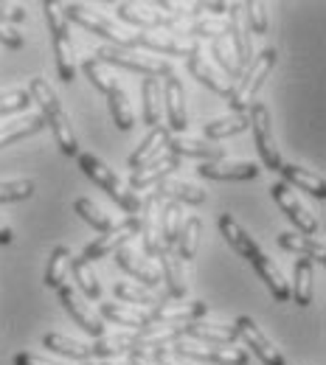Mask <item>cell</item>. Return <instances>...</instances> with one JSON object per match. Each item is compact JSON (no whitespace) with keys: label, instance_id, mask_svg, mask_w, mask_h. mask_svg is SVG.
<instances>
[{"label":"cell","instance_id":"obj_1","mask_svg":"<svg viewBox=\"0 0 326 365\" xmlns=\"http://www.w3.org/2000/svg\"><path fill=\"white\" fill-rule=\"evenodd\" d=\"M29 96H31V101L40 104V110H43L40 115L46 118V124L51 127L54 140H56V146L62 149V155L76 158V155H79V143H76L71 118H68V113H65V107H62L56 91L48 85L46 79H31V82H29Z\"/></svg>","mask_w":326,"mask_h":365},{"label":"cell","instance_id":"obj_2","mask_svg":"<svg viewBox=\"0 0 326 365\" xmlns=\"http://www.w3.org/2000/svg\"><path fill=\"white\" fill-rule=\"evenodd\" d=\"M276 59H279L276 48H265L259 56H253V59H250L248 71L233 82L231 93L225 96L231 110H236V113H248V110H250L253 96L259 93V88L265 85V79L270 76V71L276 68Z\"/></svg>","mask_w":326,"mask_h":365},{"label":"cell","instance_id":"obj_3","mask_svg":"<svg viewBox=\"0 0 326 365\" xmlns=\"http://www.w3.org/2000/svg\"><path fill=\"white\" fill-rule=\"evenodd\" d=\"M96 59L104 65H118V68H127V71H138L143 73V79L146 76H152V79H158V76H172L175 71H172V62H166V59H161V56H149V53H143V51H136V48H113V46H101L96 51Z\"/></svg>","mask_w":326,"mask_h":365},{"label":"cell","instance_id":"obj_4","mask_svg":"<svg viewBox=\"0 0 326 365\" xmlns=\"http://www.w3.org/2000/svg\"><path fill=\"white\" fill-rule=\"evenodd\" d=\"M62 14H65V20H73V23H79L82 29H88V31H93L98 37L110 40L113 48H136V34L118 29L113 20H107L104 14H98V11L82 6V3H68V6H62Z\"/></svg>","mask_w":326,"mask_h":365},{"label":"cell","instance_id":"obj_5","mask_svg":"<svg viewBox=\"0 0 326 365\" xmlns=\"http://www.w3.org/2000/svg\"><path fill=\"white\" fill-rule=\"evenodd\" d=\"M43 11H46V23L51 29V40H54V56H56V71H59V79L62 82H73L76 79V65H73V48H71V37H68V20L62 14V6L59 3H43Z\"/></svg>","mask_w":326,"mask_h":365},{"label":"cell","instance_id":"obj_6","mask_svg":"<svg viewBox=\"0 0 326 365\" xmlns=\"http://www.w3.org/2000/svg\"><path fill=\"white\" fill-rule=\"evenodd\" d=\"M248 118H250V130H253V140H256V149H259V158L268 169L279 172L281 166V155L279 146L273 140V118H270V110L262 104V101H253L250 110H248Z\"/></svg>","mask_w":326,"mask_h":365},{"label":"cell","instance_id":"obj_7","mask_svg":"<svg viewBox=\"0 0 326 365\" xmlns=\"http://www.w3.org/2000/svg\"><path fill=\"white\" fill-rule=\"evenodd\" d=\"M175 357H191V360H205L217 365H248V351L245 349H231V346H200L191 340H172L166 346Z\"/></svg>","mask_w":326,"mask_h":365},{"label":"cell","instance_id":"obj_8","mask_svg":"<svg viewBox=\"0 0 326 365\" xmlns=\"http://www.w3.org/2000/svg\"><path fill=\"white\" fill-rule=\"evenodd\" d=\"M270 194H273V200L279 202V208L287 214V220L295 225L298 233H304V236H315L318 233V220L310 214V208L295 197V191L287 182H273Z\"/></svg>","mask_w":326,"mask_h":365},{"label":"cell","instance_id":"obj_9","mask_svg":"<svg viewBox=\"0 0 326 365\" xmlns=\"http://www.w3.org/2000/svg\"><path fill=\"white\" fill-rule=\"evenodd\" d=\"M138 217H127L124 222H118L113 230H107L104 236H98L93 239L88 247H85V253H82V259L85 262H96V259H104V256H110V253H116L118 247H124L133 236H138Z\"/></svg>","mask_w":326,"mask_h":365},{"label":"cell","instance_id":"obj_10","mask_svg":"<svg viewBox=\"0 0 326 365\" xmlns=\"http://www.w3.org/2000/svg\"><path fill=\"white\" fill-rule=\"evenodd\" d=\"M228 43L233 48L236 65L239 71L250 65L253 59V43H250V29H248V17H245V3H231L228 6Z\"/></svg>","mask_w":326,"mask_h":365},{"label":"cell","instance_id":"obj_11","mask_svg":"<svg viewBox=\"0 0 326 365\" xmlns=\"http://www.w3.org/2000/svg\"><path fill=\"white\" fill-rule=\"evenodd\" d=\"M136 48H149V51H161V53H172V56H191L203 46L197 40L180 37L175 31H141L136 34Z\"/></svg>","mask_w":326,"mask_h":365},{"label":"cell","instance_id":"obj_12","mask_svg":"<svg viewBox=\"0 0 326 365\" xmlns=\"http://www.w3.org/2000/svg\"><path fill=\"white\" fill-rule=\"evenodd\" d=\"M233 329H236V337H242V340L248 343V349H250L265 365H284V357L279 354V349L268 340V334H265L253 320L248 318V315H242V318L236 320Z\"/></svg>","mask_w":326,"mask_h":365},{"label":"cell","instance_id":"obj_13","mask_svg":"<svg viewBox=\"0 0 326 365\" xmlns=\"http://www.w3.org/2000/svg\"><path fill=\"white\" fill-rule=\"evenodd\" d=\"M180 169V158H175V155H158V158H152L149 163H143L138 166L133 175H130V191H146V188H155L161 180H166L172 172H178Z\"/></svg>","mask_w":326,"mask_h":365},{"label":"cell","instance_id":"obj_14","mask_svg":"<svg viewBox=\"0 0 326 365\" xmlns=\"http://www.w3.org/2000/svg\"><path fill=\"white\" fill-rule=\"evenodd\" d=\"M116 14L130 23V26H138L146 31H175L180 26V20H172L161 11H149L146 6H136V3H118L116 6Z\"/></svg>","mask_w":326,"mask_h":365},{"label":"cell","instance_id":"obj_15","mask_svg":"<svg viewBox=\"0 0 326 365\" xmlns=\"http://www.w3.org/2000/svg\"><path fill=\"white\" fill-rule=\"evenodd\" d=\"M149 323H161V326H183L208 315V304L203 301H191V304H161L158 309H149Z\"/></svg>","mask_w":326,"mask_h":365},{"label":"cell","instance_id":"obj_16","mask_svg":"<svg viewBox=\"0 0 326 365\" xmlns=\"http://www.w3.org/2000/svg\"><path fill=\"white\" fill-rule=\"evenodd\" d=\"M163 107H166V115H169V133H183L188 127V118H186V91H183V82L172 73L166 76L163 82Z\"/></svg>","mask_w":326,"mask_h":365},{"label":"cell","instance_id":"obj_17","mask_svg":"<svg viewBox=\"0 0 326 365\" xmlns=\"http://www.w3.org/2000/svg\"><path fill=\"white\" fill-rule=\"evenodd\" d=\"M76 160H79V169L85 172V178H91L101 191H107L110 200L118 202V197H121V180H118V175L101 158H96L91 152H79Z\"/></svg>","mask_w":326,"mask_h":365},{"label":"cell","instance_id":"obj_18","mask_svg":"<svg viewBox=\"0 0 326 365\" xmlns=\"http://www.w3.org/2000/svg\"><path fill=\"white\" fill-rule=\"evenodd\" d=\"M138 225H141L138 233H141V239H143V253H146V256H158V250H161L163 245H161V208H158L155 194H149V197L141 200Z\"/></svg>","mask_w":326,"mask_h":365},{"label":"cell","instance_id":"obj_19","mask_svg":"<svg viewBox=\"0 0 326 365\" xmlns=\"http://www.w3.org/2000/svg\"><path fill=\"white\" fill-rule=\"evenodd\" d=\"M116 264L121 267V270H127L130 275H136L141 284L146 287V289H158L161 284H163V278H161V270L149 262V259H143V256H138L133 247H118L116 250Z\"/></svg>","mask_w":326,"mask_h":365},{"label":"cell","instance_id":"obj_20","mask_svg":"<svg viewBox=\"0 0 326 365\" xmlns=\"http://www.w3.org/2000/svg\"><path fill=\"white\" fill-rule=\"evenodd\" d=\"M180 337L183 340H200L205 346H231L236 337V329L225 323H205V320H194L180 326Z\"/></svg>","mask_w":326,"mask_h":365},{"label":"cell","instance_id":"obj_21","mask_svg":"<svg viewBox=\"0 0 326 365\" xmlns=\"http://www.w3.org/2000/svg\"><path fill=\"white\" fill-rule=\"evenodd\" d=\"M186 68H188V73L200 82V85H205L208 91H214L217 96H228L233 88V82L223 73V71H217L208 59H205V53L203 51H197V53H191L186 59Z\"/></svg>","mask_w":326,"mask_h":365},{"label":"cell","instance_id":"obj_22","mask_svg":"<svg viewBox=\"0 0 326 365\" xmlns=\"http://www.w3.org/2000/svg\"><path fill=\"white\" fill-rule=\"evenodd\" d=\"M166 152L175 155V158H200L203 163L225 160V149L223 146L208 143V140H197V138H183V135L169 138L166 140Z\"/></svg>","mask_w":326,"mask_h":365},{"label":"cell","instance_id":"obj_23","mask_svg":"<svg viewBox=\"0 0 326 365\" xmlns=\"http://www.w3.org/2000/svg\"><path fill=\"white\" fill-rule=\"evenodd\" d=\"M56 292H59V301H62L65 312L71 315V320H73L82 331L93 334L96 340H98V337H104V323L96 318L85 304H79V301H76V295H73V289H71V284H68V281H65V284H59V289H56Z\"/></svg>","mask_w":326,"mask_h":365},{"label":"cell","instance_id":"obj_24","mask_svg":"<svg viewBox=\"0 0 326 365\" xmlns=\"http://www.w3.org/2000/svg\"><path fill=\"white\" fill-rule=\"evenodd\" d=\"M200 178L208 180H253L259 175L256 163L248 160H211V163H200Z\"/></svg>","mask_w":326,"mask_h":365},{"label":"cell","instance_id":"obj_25","mask_svg":"<svg viewBox=\"0 0 326 365\" xmlns=\"http://www.w3.org/2000/svg\"><path fill=\"white\" fill-rule=\"evenodd\" d=\"M152 194H155L158 202H161V200H166V202H188V205L205 202V191H203L200 185H191V182H183V180H172V178L158 182Z\"/></svg>","mask_w":326,"mask_h":365},{"label":"cell","instance_id":"obj_26","mask_svg":"<svg viewBox=\"0 0 326 365\" xmlns=\"http://www.w3.org/2000/svg\"><path fill=\"white\" fill-rule=\"evenodd\" d=\"M250 264L256 267V273H259V278L265 281V287L270 289V295L279 301V304H287L290 301V284L284 281V275H281V270L273 264V259H268L262 250L250 259Z\"/></svg>","mask_w":326,"mask_h":365},{"label":"cell","instance_id":"obj_27","mask_svg":"<svg viewBox=\"0 0 326 365\" xmlns=\"http://www.w3.org/2000/svg\"><path fill=\"white\" fill-rule=\"evenodd\" d=\"M158 259H161V278L169 287V298H183L188 289L186 275H183V262L166 247L158 250Z\"/></svg>","mask_w":326,"mask_h":365},{"label":"cell","instance_id":"obj_28","mask_svg":"<svg viewBox=\"0 0 326 365\" xmlns=\"http://www.w3.org/2000/svg\"><path fill=\"white\" fill-rule=\"evenodd\" d=\"M220 233L225 236V242L231 245L233 250H236V253H242L245 259H253V256L259 253V242H256L248 230L242 228L231 214H220Z\"/></svg>","mask_w":326,"mask_h":365},{"label":"cell","instance_id":"obj_29","mask_svg":"<svg viewBox=\"0 0 326 365\" xmlns=\"http://www.w3.org/2000/svg\"><path fill=\"white\" fill-rule=\"evenodd\" d=\"M279 245L290 253H298L301 259H312L318 264L326 262V247L318 236H304V233H279Z\"/></svg>","mask_w":326,"mask_h":365},{"label":"cell","instance_id":"obj_30","mask_svg":"<svg viewBox=\"0 0 326 365\" xmlns=\"http://www.w3.org/2000/svg\"><path fill=\"white\" fill-rule=\"evenodd\" d=\"M172 138V133L166 130V127H152L146 135H143V140H141L138 146H136V152L130 155V169L136 172L138 166H143V163H149L152 158H158L161 155V149H166V140Z\"/></svg>","mask_w":326,"mask_h":365},{"label":"cell","instance_id":"obj_31","mask_svg":"<svg viewBox=\"0 0 326 365\" xmlns=\"http://www.w3.org/2000/svg\"><path fill=\"white\" fill-rule=\"evenodd\" d=\"M279 172H281V178H284L281 182H287L290 188L307 191V194H312V197H318V200L326 197V182L321 175H315V172H310V169H301V166H281Z\"/></svg>","mask_w":326,"mask_h":365},{"label":"cell","instance_id":"obj_32","mask_svg":"<svg viewBox=\"0 0 326 365\" xmlns=\"http://www.w3.org/2000/svg\"><path fill=\"white\" fill-rule=\"evenodd\" d=\"M161 82L146 76L141 82V121L146 127H161V113H163V101H161Z\"/></svg>","mask_w":326,"mask_h":365},{"label":"cell","instance_id":"obj_33","mask_svg":"<svg viewBox=\"0 0 326 365\" xmlns=\"http://www.w3.org/2000/svg\"><path fill=\"white\" fill-rule=\"evenodd\" d=\"M312 273H315V262H312V259H295L290 298H292L298 307H310V304H312Z\"/></svg>","mask_w":326,"mask_h":365},{"label":"cell","instance_id":"obj_34","mask_svg":"<svg viewBox=\"0 0 326 365\" xmlns=\"http://www.w3.org/2000/svg\"><path fill=\"white\" fill-rule=\"evenodd\" d=\"M141 334H130V331H121V334H110V337H98L93 346H91V357L98 360H107V357H116V354H130L136 346H138Z\"/></svg>","mask_w":326,"mask_h":365},{"label":"cell","instance_id":"obj_35","mask_svg":"<svg viewBox=\"0 0 326 365\" xmlns=\"http://www.w3.org/2000/svg\"><path fill=\"white\" fill-rule=\"evenodd\" d=\"M245 130H250V118H248V113H233V115H225V118H217V121L203 124V135H205L208 143L223 140V138L239 135V133H245Z\"/></svg>","mask_w":326,"mask_h":365},{"label":"cell","instance_id":"obj_36","mask_svg":"<svg viewBox=\"0 0 326 365\" xmlns=\"http://www.w3.org/2000/svg\"><path fill=\"white\" fill-rule=\"evenodd\" d=\"M113 292H116V298H121L124 304H141V307H149V309H158L161 304L169 301V295H158V292H152V289H146V287L124 284V281L116 284Z\"/></svg>","mask_w":326,"mask_h":365},{"label":"cell","instance_id":"obj_37","mask_svg":"<svg viewBox=\"0 0 326 365\" xmlns=\"http://www.w3.org/2000/svg\"><path fill=\"white\" fill-rule=\"evenodd\" d=\"M180 228H183V208H180V202H166L161 208V245L166 250L175 247Z\"/></svg>","mask_w":326,"mask_h":365},{"label":"cell","instance_id":"obj_38","mask_svg":"<svg viewBox=\"0 0 326 365\" xmlns=\"http://www.w3.org/2000/svg\"><path fill=\"white\" fill-rule=\"evenodd\" d=\"M43 346L51 349V351H56V354H65V357L82 360V363H88V360H91V346H88V343L71 340V337H65V334H59V331H48L46 337H43Z\"/></svg>","mask_w":326,"mask_h":365},{"label":"cell","instance_id":"obj_39","mask_svg":"<svg viewBox=\"0 0 326 365\" xmlns=\"http://www.w3.org/2000/svg\"><path fill=\"white\" fill-rule=\"evenodd\" d=\"M200 233H203V222H200V217H188L186 222H183V228L178 233V259L186 264L191 262L194 256H197V247H200Z\"/></svg>","mask_w":326,"mask_h":365},{"label":"cell","instance_id":"obj_40","mask_svg":"<svg viewBox=\"0 0 326 365\" xmlns=\"http://www.w3.org/2000/svg\"><path fill=\"white\" fill-rule=\"evenodd\" d=\"M107 104H110V115H113L116 127H118L121 133H130V130L136 127V113H133V107H130L127 93L121 91V85H118L116 91L107 93Z\"/></svg>","mask_w":326,"mask_h":365},{"label":"cell","instance_id":"obj_41","mask_svg":"<svg viewBox=\"0 0 326 365\" xmlns=\"http://www.w3.org/2000/svg\"><path fill=\"white\" fill-rule=\"evenodd\" d=\"M101 315L107 320H116L118 326H133L136 331H143L146 326H152L146 312H138L127 304H101Z\"/></svg>","mask_w":326,"mask_h":365},{"label":"cell","instance_id":"obj_42","mask_svg":"<svg viewBox=\"0 0 326 365\" xmlns=\"http://www.w3.org/2000/svg\"><path fill=\"white\" fill-rule=\"evenodd\" d=\"M68 270L73 273L76 284H79V289H82V292H85L91 301H98V298H101V284H98V278H96L91 262H85L82 256H71Z\"/></svg>","mask_w":326,"mask_h":365},{"label":"cell","instance_id":"obj_43","mask_svg":"<svg viewBox=\"0 0 326 365\" xmlns=\"http://www.w3.org/2000/svg\"><path fill=\"white\" fill-rule=\"evenodd\" d=\"M43 127H46V118H43V115H29V118H23V121H11V124H6V127L0 130V146L17 143V140H23V138L40 133Z\"/></svg>","mask_w":326,"mask_h":365},{"label":"cell","instance_id":"obj_44","mask_svg":"<svg viewBox=\"0 0 326 365\" xmlns=\"http://www.w3.org/2000/svg\"><path fill=\"white\" fill-rule=\"evenodd\" d=\"M68 264H71V250L65 245H56L48 256V267H46V287L51 289H59V284H65V275H68Z\"/></svg>","mask_w":326,"mask_h":365},{"label":"cell","instance_id":"obj_45","mask_svg":"<svg viewBox=\"0 0 326 365\" xmlns=\"http://www.w3.org/2000/svg\"><path fill=\"white\" fill-rule=\"evenodd\" d=\"M211 56H214V62L223 68V73H225L231 82H236V79L242 76V71H239V65H236V56H233V48L225 37L211 40Z\"/></svg>","mask_w":326,"mask_h":365},{"label":"cell","instance_id":"obj_46","mask_svg":"<svg viewBox=\"0 0 326 365\" xmlns=\"http://www.w3.org/2000/svg\"><path fill=\"white\" fill-rule=\"evenodd\" d=\"M73 211H76L93 230H101V233L113 230V220H110L98 205H93V200H88V197H79V200L73 202Z\"/></svg>","mask_w":326,"mask_h":365},{"label":"cell","instance_id":"obj_47","mask_svg":"<svg viewBox=\"0 0 326 365\" xmlns=\"http://www.w3.org/2000/svg\"><path fill=\"white\" fill-rule=\"evenodd\" d=\"M82 71H85V76H88V82L93 85L96 91H101L104 96L110 91H116L118 88V82L104 71V65L96 59V56H85V62H82Z\"/></svg>","mask_w":326,"mask_h":365},{"label":"cell","instance_id":"obj_48","mask_svg":"<svg viewBox=\"0 0 326 365\" xmlns=\"http://www.w3.org/2000/svg\"><path fill=\"white\" fill-rule=\"evenodd\" d=\"M34 194V180H9L0 182V202H20Z\"/></svg>","mask_w":326,"mask_h":365},{"label":"cell","instance_id":"obj_49","mask_svg":"<svg viewBox=\"0 0 326 365\" xmlns=\"http://www.w3.org/2000/svg\"><path fill=\"white\" fill-rule=\"evenodd\" d=\"M245 17H248V29L253 31V34H268V11H265V3H259V0H250V3H245Z\"/></svg>","mask_w":326,"mask_h":365},{"label":"cell","instance_id":"obj_50","mask_svg":"<svg viewBox=\"0 0 326 365\" xmlns=\"http://www.w3.org/2000/svg\"><path fill=\"white\" fill-rule=\"evenodd\" d=\"M29 104H31V96H29V91L0 93V115H9V113H20V110H29Z\"/></svg>","mask_w":326,"mask_h":365},{"label":"cell","instance_id":"obj_51","mask_svg":"<svg viewBox=\"0 0 326 365\" xmlns=\"http://www.w3.org/2000/svg\"><path fill=\"white\" fill-rule=\"evenodd\" d=\"M0 43H3L6 48H14V51H17V48H23L26 40H23V34H20L17 29H11V26L0 23Z\"/></svg>","mask_w":326,"mask_h":365},{"label":"cell","instance_id":"obj_52","mask_svg":"<svg viewBox=\"0 0 326 365\" xmlns=\"http://www.w3.org/2000/svg\"><path fill=\"white\" fill-rule=\"evenodd\" d=\"M26 20V9L23 6H6L0 3V23H23Z\"/></svg>","mask_w":326,"mask_h":365},{"label":"cell","instance_id":"obj_53","mask_svg":"<svg viewBox=\"0 0 326 365\" xmlns=\"http://www.w3.org/2000/svg\"><path fill=\"white\" fill-rule=\"evenodd\" d=\"M205 11H208V14H225V11H228V3H211V0H208V3H194V6H191V17H200V14H205Z\"/></svg>","mask_w":326,"mask_h":365},{"label":"cell","instance_id":"obj_54","mask_svg":"<svg viewBox=\"0 0 326 365\" xmlns=\"http://www.w3.org/2000/svg\"><path fill=\"white\" fill-rule=\"evenodd\" d=\"M14 365H59V363H51V360H43V357H37V354L20 351V354L14 357Z\"/></svg>","mask_w":326,"mask_h":365},{"label":"cell","instance_id":"obj_55","mask_svg":"<svg viewBox=\"0 0 326 365\" xmlns=\"http://www.w3.org/2000/svg\"><path fill=\"white\" fill-rule=\"evenodd\" d=\"M11 239H14V233H11V228H9V225H6L3 220H0V245H9Z\"/></svg>","mask_w":326,"mask_h":365},{"label":"cell","instance_id":"obj_56","mask_svg":"<svg viewBox=\"0 0 326 365\" xmlns=\"http://www.w3.org/2000/svg\"><path fill=\"white\" fill-rule=\"evenodd\" d=\"M127 365H155L152 360H143V357H136V354H130V363Z\"/></svg>","mask_w":326,"mask_h":365},{"label":"cell","instance_id":"obj_57","mask_svg":"<svg viewBox=\"0 0 326 365\" xmlns=\"http://www.w3.org/2000/svg\"><path fill=\"white\" fill-rule=\"evenodd\" d=\"M82 365H93V363H82Z\"/></svg>","mask_w":326,"mask_h":365}]
</instances>
